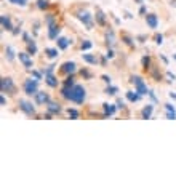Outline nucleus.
Returning a JSON list of instances; mask_svg holds the SVG:
<instances>
[{"mask_svg":"<svg viewBox=\"0 0 176 176\" xmlns=\"http://www.w3.org/2000/svg\"><path fill=\"white\" fill-rule=\"evenodd\" d=\"M83 99H85V88L82 85H74L72 91H70V101L77 104H82Z\"/></svg>","mask_w":176,"mask_h":176,"instance_id":"1","label":"nucleus"},{"mask_svg":"<svg viewBox=\"0 0 176 176\" xmlns=\"http://www.w3.org/2000/svg\"><path fill=\"white\" fill-rule=\"evenodd\" d=\"M131 82L134 83V87H136V93H139V94H146V93H149L141 77H131Z\"/></svg>","mask_w":176,"mask_h":176,"instance_id":"2","label":"nucleus"},{"mask_svg":"<svg viewBox=\"0 0 176 176\" xmlns=\"http://www.w3.org/2000/svg\"><path fill=\"white\" fill-rule=\"evenodd\" d=\"M37 82H39V80H32V79L26 80V82H24V91H26V94L32 96V94L37 93Z\"/></svg>","mask_w":176,"mask_h":176,"instance_id":"3","label":"nucleus"},{"mask_svg":"<svg viewBox=\"0 0 176 176\" xmlns=\"http://www.w3.org/2000/svg\"><path fill=\"white\" fill-rule=\"evenodd\" d=\"M15 91V85H13V80L11 79H2V93H11Z\"/></svg>","mask_w":176,"mask_h":176,"instance_id":"4","label":"nucleus"},{"mask_svg":"<svg viewBox=\"0 0 176 176\" xmlns=\"http://www.w3.org/2000/svg\"><path fill=\"white\" fill-rule=\"evenodd\" d=\"M19 107H21V111H23V112H26L27 115H32V114L35 112V109H34L32 104L27 103V101H24V99L19 101Z\"/></svg>","mask_w":176,"mask_h":176,"instance_id":"5","label":"nucleus"},{"mask_svg":"<svg viewBox=\"0 0 176 176\" xmlns=\"http://www.w3.org/2000/svg\"><path fill=\"white\" fill-rule=\"evenodd\" d=\"M35 101L37 104H45V103H50V98L45 91H37L35 93Z\"/></svg>","mask_w":176,"mask_h":176,"instance_id":"6","label":"nucleus"},{"mask_svg":"<svg viewBox=\"0 0 176 176\" xmlns=\"http://www.w3.org/2000/svg\"><path fill=\"white\" fill-rule=\"evenodd\" d=\"M19 61H21L23 64H24L26 67H27V69H30V67H32V59H30V56L27 55V53H19Z\"/></svg>","mask_w":176,"mask_h":176,"instance_id":"7","label":"nucleus"},{"mask_svg":"<svg viewBox=\"0 0 176 176\" xmlns=\"http://www.w3.org/2000/svg\"><path fill=\"white\" fill-rule=\"evenodd\" d=\"M146 23H147V26L151 29H157L158 21H157V16H155V15H147L146 16Z\"/></svg>","mask_w":176,"mask_h":176,"instance_id":"8","label":"nucleus"},{"mask_svg":"<svg viewBox=\"0 0 176 176\" xmlns=\"http://www.w3.org/2000/svg\"><path fill=\"white\" fill-rule=\"evenodd\" d=\"M79 18H80V21H82V23H85L88 29H91V26H93V24H91V16H90V13H88V11H83V13H80Z\"/></svg>","mask_w":176,"mask_h":176,"instance_id":"9","label":"nucleus"},{"mask_svg":"<svg viewBox=\"0 0 176 176\" xmlns=\"http://www.w3.org/2000/svg\"><path fill=\"white\" fill-rule=\"evenodd\" d=\"M58 34H59V27L56 24H50V30H48V37L51 40L58 39Z\"/></svg>","mask_w":176,"mask_h":176,"instance_id":"10","label":"nucleus"},{"mask_svg":"<svg viewBox=\"0 0 176 176\" xmlns=\"http://www.w3.org/2000/svg\"><path fill=\"white\" fill-rule=\"evenodd\" d=\"M0 21H2V27L5 29V30L13 29V27H11V23H10V18H8L6 15H2V16H0Z\"/></svg>","mask_w":176,"mask_h":176,"instance_id":"11","label":"nucleus"},{"mask_svg":"<svg viewBox=\"0 0 176 176\" xmlns=\"http://www.w3.org/2000/svg\"><path fill=\"white\" fill-rule=\"evenodd\" d=\"M63 72H66V74L75 72V64L74 63H64L63 64Z\"/></svg>","mask_w":176,"mask_h":176,"instance_id":"12","label":"nucleus"},{"mask_svg":"<svg viewBox=\"0 0 176 176\" xmlns=\"http://www.w3.org/2000/svg\"><path fill=\"white\" fill-rule=\"evenodd\" d=\"M69 43H72V42H69V40L64 39V37H58V46L61 50H66L67 46H69Z\"/></svg>","mask_w":176,"mask_h":176,"instance_id":"13","label":"nucleus"},{"mask_svg":"<svg viewBox=\"0 0 176 176\" xmlns=\"http://www.w3.org/2000/svg\"><path fill=\"white\" fill-rule=\"evenodd\" d=\"M127 98L131 101V103H136V101H139L141 94H139V93L136 94V93H133V91H128V93H127Z\"/></svg>","mask_w":176,"mask_h":176,"instance_id":"14","label":"nucleus"},{"mask_svg":"<svg viewBox=\"0 0 176 176\" xmlns=\"http://www.w3.org/2000/svg\"><path fill=\"white\" fill-rule=\"evenodd\" d=\"M48 111L51 114H58L61 111V107H59V104H56V103H48Z\"/></svg>","mask_w":176,"mask_h":176,"instance_id":"15","label":"nucleus"},{"mask_svg":"<svg viewBox=\"0 0 176 176\" xmlns=\"http://www.w3.org/2000/svg\"><path fill=\"white\" fill-rule=\"evenodd\" d=\"M45 79H46V80H45V82H46V83H48V85H50V87H56V85H58V80H56V79H55V77H53V75H51V74H48V75H45Z\"/></svg>","mask_w":176,"mask_h":176,"instance_id":"16","label":"nucleus"},{"mask_svg":"<svg viewBox=\"0 0 176 176\" xmlns=\"http://www.w3.org/2000/svg\"><path fill=\"white\" fill-rule=\"evenodd\" d=\"M45 53H46V56H48L50 59H55L56 56H58V50H55V48H46Z\"/></svg>","mask_w":176,"mask_h":176,"instance_id":"17","label":"nucleus"},{"mask_svg":"<svg viewBox=\"0 0 176 176\" xmlns=\"http://www.w3.org/2000/svg\"><path fill=\"white\" fill-rule=\"evenodd\" d=\"M152 109H154V107H152L151 104H147V107H144V109H143V117H144V118H151Z\"/></svg>","mask_w":176,"mask_h":176,"instance_id":"18","label":"nucleus"},{"mask_svg":"<svg viewBox=\"0 0 176 176\" xmlns=\"http://www.w3.org/2000/svg\"><path fill=\"white\" fill-rule=\"evenodd\" d=\"M104 111H106V115H112L115 112V107L112 104H104Z\"/></svg>","mask_w":176,"mask_h":176,"instance_id":"19","label":"nucleus"},{"mask_svg":"<svg viewBox=\"0 0 176 176\" xmlns=\"http://www.w3.org/2000/svg\"><path fill=\"white\" fill-rule=\"evenodd\" d=\"M5 53H6V58H8V61H13V59H15V51H13L11 46H6Z\"/></svg>","mask_w":176,"mask_h":176,"instance_id":"20","label":"nucleus"},{"mask_svg":"<svg viewBox=\"0 0 176 176\" xmlns=\"http://www.w3.org/2000/svg\"><path fill=\"white\" fill-rule=\"evenodd\" d=\"M82 58H83V61H87L90 64H96V58L93 55H82Z\"/></svg>","mask_w":176,"mask_h":176,"instance_id":"21","label":"nucleus"},{"mask_svg":"<svg viewBox=\"0 0 176 176\" xmlns=\"http://www.w3.org/2000/svg\"><path fill=\"white\" fill-rule=\"evenodd\" d=\"M37 6H39L40 10H45L46 6H48V2H46V0H39V2H37Z\"/></svg>","mask_w":176,"mask_h":176,"instance_id":"22","label":"nucleus"},{"mask_svg":"<svg viewBox=\"0 0 176 176\" xmlns=\"http://www.w3.org/2000/svg\"><path fill=\"white\" fill-rule=\"evenodd\" d=\"M96 19H98V23H99V24H104V23H106V19H104V15H103L101 11L96 13Z\"/></svg>","mask_w":176,"mask_h":176,"instance_id":"23","label":"nucleus"},{"mask_svg":"<svg viewBox=\"0 0 176 176\" xmlns=\"http://www.w3.org/2000/svg\"><path fill=\"white\" fill-rule=\"evenodd\" d=\"M27 45H29V51L32 53V55H35V51H37V46H35V43L30 40V42H27Z\"/></svg>","mask_w":176,"mask_h":176,"instance_id":"24","label":"nucleus"},{"mask_svg":"<svg viewBox=\"0 0 176 176\" xmlns=\"http://www.w3.org/2000/svg\"><path fill=\"white\" fill-rule=\"evenodd\" d=\"M91 46H93V43H91V42H88V40H85V42L82 43V50H83V51H87V50H90Z\"/></svg>","mask_w":176,"mask_h":176,"instance_id":"25","label":"nucleus"},{"mask_svg":"<svg viewBox=\"0 0 176 176\" xmlns=\"http://www.w3.org/2000/svg\"><path fill=\"white\" fill-rule=\"evenodd\" d=\"M11 3H15V5H19V6H24L26 3H27V0H10Z\"/></svg>","mask_w":176,"mask_h":176,"instance_id":"26","label":"nucleus"},{"mask_svg":"<svg viewBox=\"0 0 176 176\" xmlns=\"http://www.w3.org/2000/svg\"><path fill=\"white\" fill-rule=\"evenodd\" d=\"M106 93H107V94H115V93H117V88H115V87H107Z\"/></svg>","mask_w":176,"mask_h":176,"instance_id":"27","label":"nucleus"},{"mask_svg":"<svg viewBox=\"0 0 176 176\" xmlns=\"http://www.w3.org/2000/svg\"><path fill=\"white\" fill-rule=\"evenodd\" d=\"M69 115L72 118H79V112H77L75 109H69Z\"/></svg>","mask_w":176,"mask_h":176,"instance_id":"28","label":"nucleus"},{"mask_svg":"<svg viewBox=\"0 0 176 176\" xmlns=\"http://www.w3.org/2000/svg\"><path fill=\"white\" fill-rule=\"evenodd\" d=\"M106 39H107V43H111V45H112V43H114V34L109 32V34L106 35Z\"/></svg>","mask_w":176,"mask_h":176,"instance_id":"29","label":"nucleus"},{"mask_svg":"<svg viewBox=\"0 0 176 176\" xmlns=\"http://www.w3.org/2000/svg\"><path fill=\"white\" fill-rule=\"evenodd\" d=\"M165 109H167V112H175V107L171 104H165Z\"/></svg>","mask_w":176,"mask_h":176,"instance_id":"30","label":"nucleus"},{"mask_svg":"<svg viewBox=\"0 0 176 176\" xmlns=\"http://www.w3.org/2000/svg\"><path fill=\"white\" fill-rule=\"evenodd\" d=\"M155 42H157L158 45H160V43L163 42V37H162V35H158V34H157V35H155Z\"/></svg>","mask_w":176,"mask_h":176,"instance_id":"31","label":"nucleus"},{"mask_svg":"<svg viewBox=\"0 0 176 176\" xmlns=\"http://www.w3.org/2000/svg\"><path fill=\"white\" fill-rule=\"evenodd\" d=\"M64 85H67V87H72V85H74V82H72V77H69V79H67L66 82H64Z\"/></svg>","mask_w":176,"mask_h":176,"instance_id":"32","label":"nucleus"},{"mask_svg":"<svg viewBox=\"0 0 176 176\" xmlns=\"http://www.w3.org/2000/svg\"><path fill=\"white\" fill-rule=\"evenodd\" d=\"M167 117L170 120H173V118H176V112H167Z\"/></svg>","mask_w":176,"mask_h":176,"instance_id":"33","label":"nucleus"},{"mask_svg":"<svg viewBox=\"0 0 176 176\" xmlns=\"http://www.w3.org/2000/svg\"><path fill=\"white\" fill-rule=\"evenodd\" d=\"M32 75L35 77L37 80H40V77H42V75H40V72H35V70H34V72H32Z\"/></svg>","mask_w":176,"mask_h":176,"instance_id":"34","label":"nucleus"},{"mask_svg":"<svg viewBox=\"0 0 176 176\" xmlns=\"http://www.w3.org/2000/svg\"><path fill=\"white\" fill-rule=\"evenodd\" d=\"M117 107H118V109H122V107H123V101H122V99L117 101Z\"/></svg>","mask_w":176,"mask_h":176,"instance_id":"35","label":"nucleus"},{"mask_svg":"<svg viewBox=\"0 0 176 176\" xmlns=\"http://www.w3.org/2000/svg\"><path fill=\"white\" fill-rule=\"evenodd\" d=\"M107 58H114V51H112V50H109V51H107Z\"/></svg>","mask_w":176,"mask_h":176,"instance_id":"36","label":"nucleus"},{"mask_svg":"<svg viewBox=\"0 0 176 176\" xmlns=\"http://www.w3.org/2000/svg\"><path fill=\"white\" fill-rule=\"evenodd\" d=\"M143 64H144V67H147L149 66V58H144L143 59Z\"/></svg>","mask_w":176,"mask_h":176,"instance_id":"37","label":"nucleus"},{"mask_svg":"<svg viewBox=\"0 0 176 176\" xmlns=\"http://www.w3.org/2000/svg\"><path fill=\"white\" fill-rule=\"evenodd\" d=\"M103 80H104V82H106V83H111V79H109V77H107V75H104V77H103Z\"/></svg>","mask_w":176,"mask_h":176,"instance_id":"38","label":"nucleus"},{"mask_svg":"<svg viewBox=\"0 0 176 176\" xmlns=\"http://www.w3.org/2000/svg\"><path fill=\"white\" fill-rule=\"evenodd\" d=\"M149 96H151V98H152V101H157V98H155V96H154V93H152V91H149Z\"/></svg>","mask_w":176,"mask_h":176,"instance_id":"39","label":"nucleus"},{"mask_svg":"<svg viewBox=\"0 0 176 176\" xmlns=\"http://www.w3.org/2000/svg\"><path fill=\"white\" fill-rule=\"evenodd\" d=\"M0 104H2V106H5V96L0 98Z\"/></svg>","mask_w":176,"mask_h":176,"instance_id":"40","label":"nucleus"}]
</instances>
